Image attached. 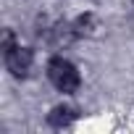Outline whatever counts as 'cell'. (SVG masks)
I'll list each match as a JSON object with an SVG mask.
<instances>
[{
    "mask_svg": "<svg viewBox=\"0 0 134 134\" xmlns=\"http://www.w3.org/2000/svg\"><path fill=\"white\" fill-rule=\"evenodd\" d=\"M47 76L50 82L55 84V90L66 92V95H71L79 90V71H76V66L71 60H66V58H53L47 63Z\"/></svg>",
    "mask_w": 134,
    "mask_h": 134,
    "instance_id": "cell-1",
    "label": "cell"
},
{
    "mask_svg": "<svg viewBox=\"0 0 134 134\" xmlns=\"http://www.w3.org/2000/svg\"><path fill=\"white\" fill-rule=\"evenodd\" d=\"M32 63H34V55L29 47H21V45H13L5 50V66H8V71L13 76H26L29 69H32Z\"/></svg>",
    "mask_w": 134,
    "mask_h": 134,
    "instance_id": "cell-2",
    "label": "cell"
},
{
    "mask_svg": "<svg viewBox=\"0 0 134 134\" xmlns=\"http://www.w3.org/2000/svg\"><path fill=\"white\" fill-rule=\"evenodd\" d=\"M76 118V110L74 108H69V105H58V108H53V113H50V124L55 126V129H63V126H71V121Z\"/></svg>",
    "mask_w": 134,
    "mask_h": 134,
    "instance_id": "cell-3",
    "label": "cell"
},
{
    "mask_svg": "<svg viewBox=\"0 0 134 134\" xmlns=\"http://www.w3.org/2000/svg\"><path fill=\"white\" fill-rule=\"evenodd\" d=\"M92 26H95V16H92V13H84V16H79V19L74 21V32H76V37L90 34Z\"/></svg>",
    "mask_w": 134,
    "mask_h": 134,
    "instance_id": "cell-4",
    "label": "cell"
}]
</instances>
